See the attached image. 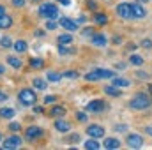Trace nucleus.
I'll use <instances>...</instances> for the list:
<instances>
[{
    "label": "nucleus",
    "mask_w": 152,
    "mask_h": 150,
    "mask_svg": "<svg viewBox=\"0 0 152 150\" xmlns=\"http://www.w3.org/2000/svg\"><path fill=\"white\" fill-rule=\"evenodd\" d=\"M129 106H131L133 110H147V108L151 106V97H149L147 94H136V95L131 99Z\"/></svg>",
    "instance_id": "f257e3e1"
},
{
    "label": "nucleus",
    "mask_w": 152,
    "mask_h": 150,
    "mask_svg": "<svg viewBox=\"0 0 152 150\" xmlns=\"http://www.w3.org/2000/svg\"><path fill=\"white\" fill-rule=\"evenodd\" d=\"M39 14L44 16V18H48V20H57V18H58V9H57L55 4L44 2V4H41V7H39Z\"/></svg>",
    "instance_id": "f03ea898"
},
{
    "label": "nucleus",
    "mask_w": 152,
    "mask_h": 150,
    "mask_svg": "<svg viewBox=\"0 0 152 150\" xmlns=\"http://www.w3.org/2000/svg\"><path fill=\"white\" fill-rule=\"evenodd\" d=\"M18 99H20V103L25 104V106H34V104L37 103V95H36V92L30 90V88H23V90H20Z\"/></svg>",
    "instance_id": "7ed1b4c3"
},
{
    "label": "nucleus",
    "mask_w": 152,
    "mask_h": 150,
    "mask_svg": "<svg viewBox=\"0 0 152 150\" xmlns=\"http://www.w3.org/2000/svg\"><path fill=\"white\" fill-rule=\"evenodd\" d=\"M103 78H113V71H108V69H94L90 73L85 74L87 81H96V79H103Z\"/></svg>",
    "instance_id": "20e7f679"
},
{
    "label": "nucleus",
    "mask_w": 152,
    "mask_h": 150,
    "mask_svg": "<svg viewBox=\"0 0 152 150\" xmlns=\"http://www.w3.org/2000/svg\"><path fill=\"white\" fill-rule=\"evenodd\" d=\"M117 14H118L120 18H124V20H129V18H133L131 4H127V2H122V4H118V5H117Z\"/></svg>",
    "instance_id": "39448f33"
},
{
    "label": "nucleus",
    "mask_w": 152,
    "mask_h": 150,
    "mask_svg": "<svg viewBox=\"0 0 152 150\" xmlns=\"http://www.w3.org/2000/svg\"><path fill=\"white\" fill-rule=\"evenodd\" d=\"M126 143H127V147H131V149H140V147H143V138H142L140 134H127Z\"/></svg>",
    "instance_id": "423d86ee"
},
{
    "label": "nucleus",
    "mask_w": 152,
    "mask_h": 150,
    "mask_svg": "<svg viewBox=\"0 0 152 150\" xmlns=\"http://www.w3.org/2000/svg\"><path fill=\"white\" fill-rule=\"evenodd\" d=\"M87 134L90 138H103L104 136V127H101L99 124H92L87 127Z\"/></svg>",
    "instance_id": "0eeeda50"
},
{
    "label": "nucleus",
    "mask_w": 152,
    "mask_h": 150,
    "mask_svg": "<svg viewBox=\"0 0 152 150\" xmlns=\"http://www.w3.org/2000/svg\"><path fill=\"white\" fill-rule=\"evenodd\" d=\"M42 134H44V131H42L41 127H37V125H30V127L25 131V136H27L30 141H34V140H39Z\"/></svg>",
    "instance_id": "6e6552de"
},
{
    "label": "nucleus",
    "mask_w": 152,
    "mask_h": 150,
    "mask_svg": "<svg viewBox=\"0 0 152 150\" xmlns=\"http://www.w3.org/2000/svg\"><path fill=\"white\" fill-rule=\"evenodd\" d=\"M21 147V138L16 134V136H9L5 141H4V149L11 150V149H20Z\"/></svg>",
    "instance_id": "1a4fd4ad"
},
{
    "label": "nucleus",
    "mask_w": 152,
    "mask_h": 150,
    "mask_svg": "<svg viewBox=\"0 0 152 150\" xmlns=\"http://www.w3.org/2000/svg\"><path fill=\"white\" fill-rule=\"evenodd\" d=\"M103 110H104V103L99 101V99L90 101V103L87 104V111H90V113H101Z\"/></svg>",
    "instance_id": "9d476101"
},
{
    "label": "nucleus",
    "mask_w": 152,
    "mask_h": 150,
    "mask_svg": "<svg viewBox=\"0 0 152 150\" xmlns=\"http://www.w3.org/2000/svg\"><path fill=\"white\" fill-rule=\"evenodd\" d=\"M58 25H60L62 28H66V30H69V32H75L76 28H78V25H76V21H73V20H69V18H60V21H58Z\"/></svg>",
    "instance_id": "9b49d317"
},
{
    "label": "nucleus",
    "mask_w": 152,
    "mask_h": 150,
    "mask_svg": "<svg viewBox=\"0 0 152 150\" xmlns=\"http://www.w3.org/2000/svg\"><path fill=\"white\" fill-rule=\"evenodd\" d=\"M131 11H133V18H138V20L145 18V14H147V11L140 4H131Z\"/></svg>",
    "instance_id": "f8f14e48"
},
{
    "label": "nucleus",
    "mask_w": 152,
    "mask_h": 150,
    "mask_svg": "<svg viewBox=\"0 0 152 150\" xmlns=\"http://www.w3.org/2000/svg\"><path fill=\"white\" fill-rule=\"evenodd\" d=\"M12 27V18L9 14H0V28H11Z\"/></svg>",
    "instance_id": "ddd939ff"
},
{
    "label": "nucleus",
    "mask_w": 152,
    "mask_h": 150,
    "mask_svg": "<svg viewBox=\"0 0 152 150\" xmlns=\"http://www.w3.org/2000/svg\"><path fill=\"white\" fill-rule=\"evenodd\" d=\"M55 129H57V131H60V133H67V131L71 129V124H69V122H66V120H60V118H58V120L55 122Z\"/></svg>",
    "instance_id": "4468645a"
},
{
    "label": "nucleus",
    "mask_w": 152,
    "mask_h": 150,
    "mask_svg": "<svg viewBox=\"0 0 152 150\" xmlns=\"http://www.w3.org/2000/svg\"><path fill=\"white\" fill-rule=\"evenodd\" d=\"M92 44L94 46H104L106 44V37L103 34H94L92 36Z\"/></svg>",
    "instance_id": "2eb2a0df"
},
{
    "label": "nucleus",
    "mask_w": 152,
    "mask_h": 150,
    "mask_svg": "<svg viewBox=\"0 0 152 150\" xmlns=\"http://www.w3.org/2000/svg\"><path fill=\"white\" fill-rule=\"evenodd\" d=\"M118 147H120V141L118 140H115V138H106L104 140V149L113 150V149H118Z\"/></svg>",
    "instance_id": "dca6fc26"
},
{
    "label": "nucleus",
    "mask_w": 152,
    "mask_h": 150,
    "mask_svg": "<svg viewBox=\"0 0 152 150\" xmlns=\"http://www.w3.org/2000/svg\"><path fill=\"white\" fill-rule=\"evenodd\" d=\"M94 21H96L97 25H106V23H108V16L103 14V12H96V14H94Z\"/></svg>",
    "instance_id": "f3484780"
},
{
    "label": "nucleus",
    "mask_w": 152,
    "mask_h": 150,
    "mask_svg": "<svg viewBox=\"0 0 152 150\" xmlns=\"http://www.w3.org/2000/svg\"><path fill=\"white\" fill-rule=\"evenodd\" d=\"M7 64H9L11 67H14V69H20V67H21V60H20L18 57H12V55L7 57Z\"/></svg>",
    "instance_id": "a211bd4d"
},
{
    "label": "nucleus",
    "mask_w": 152,
    "mask_h": 150,
    "mask_svg": "<svg viewBox=\"0 0 152 150\" xmlns=\"http://www.w3.org/2000/svg\"><path fill=\"white\" fill-rule=\"evenodd\" d=\"M12 48L18 51V53H23V51H27V42L25 41H16V42H12Z\"/></svg>",
    "instance_id": "6ab92c4d"
},
{
    "label": "nucleus",
    "mask_w": 152,
    "mask_h": 150,
    "mask_svg": "<svg viewBox=\"0 0 152 150\" xmlns=\"http://www.w3.org/2000/svg\"><path fill=\"white\" fill-rule=\"evenodd\" d=\"M28 66H30L32 69H42V67H44V60H41V58H30Z\"/></svg>",
    "instance_id": "aec40b11"
},
{
    "label": "nucleus",
    "mask_w": 152,
    "mask_h": 150,
    "mask_svg": "<svg viewBox=\"0 0 152 150\" xmlns=\"http://www.w3.org/2000/svg\"><path fill=\"white\" fill-rule=\"evenodd\" d=\"M57 42H58V44H71V42H73V36H69V34H62V36L57 37Z\"/></svg>",
    "instance_id": "412c9836"
},
{
    "label": "nucleus",
    "mask_w": 152,
    "mask_h": 150,
    "mask_svg": "<svg viewBox=\"0 0 152 150\" xmlns=\"http://www.w3.org/2000/svg\"><path fill=\"white\" fill-rule=\"evenodd\" d=\"M64 113H66V108L64 106H55V108L50 110V115L51 117H64Z\"/></svg>",
    "instance_id": "4be33fe9"
},
{
    "label": "nucleus",
    "mask_w": 152,
    "mask_h": 150,
    "mask_svg": "<svg viewBox=\"0 0 152 150\" xmlns=\"http://www.w3.org/2000/svg\"><path fill=\"white\" fill-rule=\"evenodd\" d=\"M14 110L12 108H0V117L2 118H12L14 117Z\"/></svg>",
    "instance_id": "5701e85b"
},
{
    "label": "nucleus",
    "mask_w": 152,
    "mask_h": 150,
    "mask_svg": "<svg viewBox=\"0 0 152 150\" xmlns=\"http://www.w3.org/2000/svg\"><path fill=\"white\" fill-rule=\"evenodd\" d=\"M104 92H106L108 95H113V97H120V90H118V87H115V85H112V87H106V88H104Z\"/></svg>",
    "instance_id": "b1692460"
},
{
    "label": "nucleus",
    "mask_w": 152,
    "mask_h": 150,
    "mask_svg": "<svg viewBox=\"0 0 152 150\" xmlns=\"http://www.w3.org/2000/svg\"><path fill=\"white\" fill-rule=\"evenodd\" d=\"M112 85H115V87H129V81H127V79H124V78H115V76H113Z\"/></svg>",
    "instance_id": "393cba45"
},
{
    "label": "nucleus",
    "mask_w": 152,
    "mask_h": 150,
    "mask_svg": "<svg viewBox=\"0 0 152 150\" xmlns=\"http://www.w3.org/2000/svg\"><path fill=\"white\" fill-rule=\"evenodd\" d=\"M83 147H85V149H87V150H97V149H99V147H101V145H99V143H97L96 140H87Z\"/></svg>",
    "instance_id": "a878e982"
},
{
    "label": "nucleus",
    "mask_w": 152,
    "mask_h": 150,
    "mask_svg": "<svg viewBox=\"0 0 152 150\" xmlns=\"http://www.w3.org/2000/svg\"><path fill=\"white\" fill-rule=\"evenodd\" d=\"M34 87H36L37 90H44V88H46V83H44V79L36 78V79H34Z\"/></svg>",
    "instance_id": "bb28decb"
},
{
    "label": "nucleus",
    "mask_w": 152,
    "mask_h": 150,
    "mask_svg": "<svg viewBox=\"0 0 152 150\" xmlns=\"http://www.w3.org/2000/svg\"><path fill=\"white\" fill-rule=\"evenodd\" d=\"M46 78H48L50 81H60V79H62V74H58V73H51V71H50V73L46 74Z\"/></svg>",
    "instance_id": "cd10ccee"
},
{
    "label": "nucleus",
    "mask_w": 152,
    "mask_h": 150,
    "mask_svg": "<svg viewBox=\"0 0 152 150\" xmlns=\"http://www.w3.org/2000/svg\"><path fill=\"white\" fill-rule=\"evenodd\" d=\"M0 46H2V48H12V41H11V37H2L0 39Z\"/></svg>",
    "instance_id": "c85d7f7f"
},
{
    "label": "nucleus",
    "mask_w": 152,
    "mask_h": 150,
    "mask_svg": "<svg viewBox=\"0 0 152 150\" xmlns=\"http://www.w3.org/2000/svg\"><path fill=\"white\" fill-rule=\"evenodd\" d=\"M58 53L60 55H73V50L66 48V44H58Z\"/></svg>",
    "instance_id": "c756f323"
},
{
    "label": "nucleus",
    "mask_w": 152,
    "mask_h": 150,
    "mask_svg": "<svg viewBox=\"0 0 152 150\" xmlns=\"http://www.w3.org/2000/svg\"><path fill=\"white\" fill-rule=\"evenodd\" d=\"M131 64H134V66H142V64H143V58H142L140 55H133V57H131Z\"/></svg>",
    "instance_id": "7c9ffc66"
},
{
    "label": "nucleus",
    "mask_w": 152,
    "mask_h": 150,
    "mask_svg": "<svg viewBox=\"0 0 152 150\" xmlns=\"http://www.w3.org/2000/svg\"><path fill=\"white\" fill-rule=\"evenodd\" d=\"M9 129H11L12 133H18V131L21 129V125H20L18 122H11V124H9Z\"/></svg>",
    "instance_id": "2f4dec72"
},
{
    "label": "nucleus",
    "mask_w": 152,
    "mask_h": 150,
    "mask_svg": "<svg viewBox=\"0 0 152 150\" xmlns=\"http://www.w3.org/2000/svg\"><path fill=\"white\" fill-rule=\"evenodd\" d=\"M78 140H80V136H78V134H71V136H67V138H66V141H67V143H76Z\"/></svg>",
    "instance_id": "473e14b6"
},
{
    "label": "nucleus",
    "mask_w": 152,
    "mask_h": 150,
    "mask_svg": "<svg viewBox=\"0 0 152 150\" xmlns=\"http://www.w3.org/2000/svg\"><path fill=\"white\" fill-rule=\"evenodd\" d=\"M46 28H48V30H55V28H57V23H55L53 20H50V21L46 23Z\"/></svg>",
    "instance_id": "72a5a7b5"
},
{
    "label": "nucleus",
    "mask_w": 152,
    "mask_h": 150,
    "mask_svg": "<svg viewBox=\"0 0 152 150\" xmlns=\"http://www.w3.org/2000/svg\"><path fill=\"white\" fill-rule=\"evenodd\" d=\"M81 36H83V37H92V36H94V34H92V28H85V30L81 32Z\"/></svg>",
    "instance_id": "f704fd0d"
},
{
    "label": "nucleus",
    "mask_w": 152,
    "mask_h": 150,
    "mask_svg": "<svg viewBox=\"0 0 152 150\" xmlns=\"http://www.w3.org/2000/svg\"><path fill=\"white\" fill-rule=\"evenodd\" d=\"M76 118H78V120H80V122H87V113H78V115H76Z\"/></svg>",
    "instance_id": "c9c22d12"
},
{
    "label": "nucleus",
    "mask_w": 152,
    "mask_h": 150,
    "mask_svg": "<svg viewBox=\"0 0 152 150\" xmlns=\"http://www.w3.org/2000/svg\"><path fill=\"white\" fill-rule=\"evenodd\" d=\"M64 76H66V78H73V79H75V78H78V73H76V71H67Z\"/></svg>",
    "instance_id": "e433bc0d"
},
{
    "label": "nucleus",
    "mask_w": 152,
    "mask_h": 150,
    "mask_svg": "<svg viewBox=\"0 0 152 150\" xmlns=\"http://www.w3.org/2000/svg\"><path fill=\"white\" fill-rule=\"evenodd\" d=\"M87 5H88V9H92V11H96V9H97V5H96V2H94V0H87Z\"/></svg>",
    "instance_id": "4c0bfd02"
},
{
    "label": "nucleus",
    "mask_w": 152,
    "mask_h": 150,
    "mask_svg": "<svg viewBox=\"0 0 152 150\" xmlns=\"http://www.w3.org/2000/svg\"><path fill=\"white\" fill-rule=\"evenodd\" d=\"M12 5L14 7H23L25 5V0H12Z\"/></svg>",
    "instance_id": "58836bf2"
},
{
    "label": "nucleus",
    "mask_w": 152,
    "mask_h": 150,
    "mask_svg": "<svg viewBox=\"0 0 152 150\" xmlns=\"http://www.w3.org/2000/svg\"><path fill=\"white\" fill-rule=\"evenodd\" d=\"M142 46H143V48H147V50H149V48H152V41H151V39H145V41H143V42H142Z\"/></svg>",
    "instance_id": "ea45409f"
},
{
    "label": "nucleus",
    "mask_w": 152,
    "mask_h": 150,
    "mask_svg": "<svg viewBox=\"0 0 152 150\" xmlns=\"http://www.w3.org/2000/svg\"><path fill=\"white\" fill-rule=\"evenodd\" d=\"M55 101H57L55 95H48V97H44V103H55Z\"/></svg>",
    "instance_id": "a19ab883"
},
{
    "label": "nucleus",
    "mask_w": 152,
    "mask_h": 150,
    "mask_svg": "<svg viewBox=\"0 0 152 150\" xmlns=\"http://www.w3.org/2000/svg\"><path fill=\"white\" fill-rule=\"evenodd\" d=\"M112 42H113V44H120V42H122V37H120V36H113V41H112Z\"/></svg>",
    "instance_id": "79ce46f5"
},
{
    "label": "nucleus",
    "mask_w": 152,
    "mask_h": 150,
    "mask_svg": "<svg viewBox=\"0 0 152 150\" xmlns=\"http://www.w3.org/2000/svg\"><path fill=\"white\" fill-rule=\"evenodd\" d=\"M115 129H117V131H120V133H122V131H126V125H124V124H120V125H117V127H115Z\"/></svg>",
    "instance_id": "37998d69"
},
{
    "label": "nucleus",
    "mask_w": 152,
    "mask_h": 150,
    "mask_svg": "<svg viewBox=\"0 0 152 150\" xmlns=\"http://www.w3.org/2000/svg\"><path fill=\"white\" fill-rule=\"evenodd\" d=\"M136 74H138V78H149V74H147V73H142V71H138Z\"/></svg>",
    "instance_id": "c03bdc74"
},
{
    "label": "nucleus",
    "mask_w": 152,
    "mask_h": 150,
    "mask_svg": "<svg viewBox=\"0 0 152 150\" xmlns=\"http://www.w3.org/2000/svg\"><path fill=\"white\" fill-rule=\"evenodd\" d=\"M145 133H147V134H151V136H152V125H147V127H145Z\"/></svg>",
    "instance_id": "a18cd8bd"
},
{
    "label": "nucleus",
    "mask_w": 152,
    "mask_h": 150,
    "mask_svg": "<svg viewBox=\"0 0 152 150\" xmlns=\"http://www.w3.org/2000/svg\"><path fill=\"white\" fill-rule=\"evenodd\" d=\"M34 111H36V113H42V111H44V110H42L41 106H34Z\"/></svg>",
    "instance_id": "49530a36"
},
{
    "label": "nucleus",
    "mask_w": 152,
    "mask_h": 150,
    "mask_svg": "<svg viewBox=\"0 0 152 150\" xmlns=\"http://www.w3.org/2000/svg\"><path fill=\"white\" fill-rule=\"evenodd\" d=\"M5 99H7V95L4 92H0V101H5Z\"/></svg>",
    "instance_id": "de8ad7c7"
},
{
    "label": "nucleus",
    "mask_w": 152,
    "mask_h": 150,
    "mask_svg": "<svg viewBox=\"0 0 152 150\" xmlns=\"http://www.w3.org/2000/svg\"><path fill=\"white\" fill-rule=\"evenodd\" d=\"M60 4H64V5H69V0H58Z\"/></svg>",
    "instance_id": "09e8293b"
},
{
    "label": "nucleus",
    "mask_w": 152,
    "mask_h": 150,
    "mask_svg": "<svg viewBox=\"0 0 152 150\" xmlns=\"http://www.w3.org/2000/svg\"><path fill=\"white\" fill-rule=\"evenodd\" d=\"M4 12H5V7H4V5H0V14H4Z\"/></svg>",
    "instance_id": "8fccbe9b"
},
{
    "label": "nucleus",
    "mask_w": 152,
    "mask_h": 150,
    "mask_svg": "<svg viewBox=\"0 0 152 150\" xmlns=\"http://www.w3.org/2000/svg\"><path fill=\"white\" fill-rule=\"evenodd\" d=\"M4 71H5V69H4V66H0V74H4Z\"/></svg>",
    "instance_id": "3c124183"
},
{
    "label": "nucleus",
    "mask_w": 152,
    "mask_h": 150,
    "mask_svg": "<svg viewBox=\"0 0 152 150\" xmlns=\"http://www.w3.org/2000/svg\"><path fill=\"white\" fill-rule=\"evenodd\" d=\"M136 2H138V4H145L147 0H136Z\"/></svg>",
    "instance_id": "603ef678"
},
{
    "label": "nucleus",
    "mask_w": 152,
    "mask_h": 150,
    "mask_svg": "<svg viewBox=\"0 0 152 150\" xmlns=\"http://www.w3.org/2000/svg\"><path fill=\"white\" fill-rule=\"evenodd\" d=\"M0 141H2V134H0Z\"/></svg>",
    "instance_id": "864d4df0"
},
{
    "label": "nucleus",
    "mask_w": 152,
    "mask_h": 150,
    "mask_svg": "<svg viewBox=\"0 0 152 150\" xmlns=\"http://www.w3.org/2000/svg\"><path fill=\"white\" fill-rule=\"evenodd\" d=\"M32 2H39V0H32Z\"/></svg>",
    "instance_id": "5fc2aeb1"
},
{
    "label": "nucleus",
    "mask_w": 152,
    "mask_h": 150,
    "mask_svg": "<svg viewBox=\"0 0 152 150\" xmlns=\"http://www.w3.org/2000/svg\"><path fill=\"white\" fill-rule=\"evenodd\" d=\"M151 90H152V87H151Z\"/></svg>",
    "instance_id": "6e6d98bb"
}]
</instances>
